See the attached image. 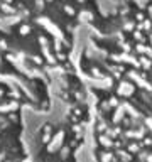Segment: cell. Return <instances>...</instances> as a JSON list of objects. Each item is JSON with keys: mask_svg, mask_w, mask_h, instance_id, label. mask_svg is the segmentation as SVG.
<instances>
[{"mask_svg": "<svg viewBox=\"0 0 152 162\" xmlns=\"http://www.w3.org/2000/svg\"><path fill=\"white\" fill-rule=\"evenodd\" d=\"M24 112L19 91L0 81V162H25L31 155L24 137Z\"/></svg>", "mask_w": 152, "mask_h": 162, "instance_id": "obj_2", "label": "cell"}, {"mask_svg": "<svg viewBox=\"0 0 152 162\" xmlns=\"http://www.w3.org/2000/svg\"><path fill=\"white\" fill-rule=\"evenodd\" d=\"M25 162H36V161H34V159H32L31 155H29V159H27V161H25Z\"/></svg>", "mask_w": 152, "mask_h": 162, "instance_id": "obj_3", "label": "cell"}, {"mask_svg": "<svg viewBox=\"0 0 152 162\" xmlns=\"http://www.w3.org/2000/svg\"><path fill=\"white\" fill-rule=\"evenodd\" d=\"M86 0H0V81L25 110L48 113L78 78L74 52Z\"/></svg>", "mask_w": 152, "mask_h": 162, "instance_id": "obj_1", "label": "cell"}]
</instances>
